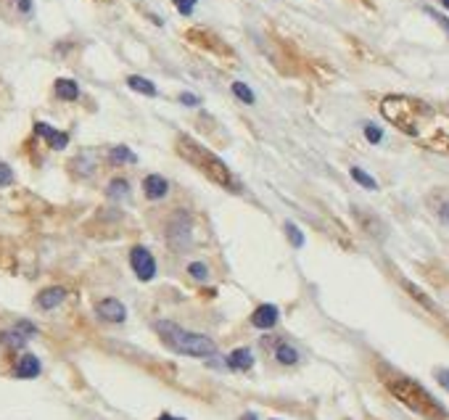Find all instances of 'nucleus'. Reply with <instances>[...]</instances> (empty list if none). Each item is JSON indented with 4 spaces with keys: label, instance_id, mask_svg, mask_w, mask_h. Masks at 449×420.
<instances>
[{
    "label": "nucleus",
    "instance_id": "obj_31",
    "mask_svg": "<svg viewBox=\"0 0 449 420\" xmlns=\"http://www.w3.org/2000/svg\"><path fill=\"white\" fill-rule=\"evenodd\" d=\"M439 217H441V220H444V222H449V201H447V204H444V206H441V209H439Z\"/></svg>",
    "mask_w": 449,
    "mask_h": 420
},
{
    "label": "nucleus",
    "instance_id": "obj_3",
    "mask_svg": "<svg viewBox=\"0 0 449 420\" xmlns=\"http://www.w3.org/2000/svg\"><path fill=\"white\" fill-rule=\"evenodd\" d=\"M380 111L394 127H400L412 138L420 135V119L431 117V106H426L423 100L407 98V95H386L380 103Z\"/></svg>",
    "mask_w": 449,
    "mask_h": 420
},
{
    "label": "nucleus",
    "instance_id": "obj_6",
    "mask_svg": "<svg viewBox=\"0 0 449 420\" xmlns=\"http://www.w3.org/2000/svg\"><path fill=\"white\" fill-rule=\"evenodd\" d=\"M30 336H35V328H32L30 322H19L13 330H3L0 333V344H6L8 349H21Z\"/></svg>",
    "mask_w": 449,
    "mask_h": 420
},
{
    "label": "nucleus",
    "instance_id": "obj_27",
    "mask_svg": "<svg viewBox=\"0 0 449 420\" xmlns=\"http://www.w3.org/2000/svg\"><path fill=\"white\" fill-rule=\"evenodd\" d=\"M436 380H439L441 386L449 391V371L447 368H439V371H436Z\"/></svg>",
    "mask_w": 449,
    "mask_h": 420
},
{
    "label": "nucleus",
    "instance_id": "obj_29",
    "mask_svg": "<svg viewBox=\"0 0 449 420\" xmlns=\"http://www.w3.org/2000/svg\"><path fill=\"white\" fill-rule=\"evenodd\" d=\"M426 13H431V16H433V19H436V21H439V24H441V27H444V30H447L449 32V19H444V16H441V13H436V11H426Z\"/></svg>",
    "mask_w": 449,
    "mask_h": 420
},
{
    "label": "nucleus",
    "instance_id": "obj_28",
    "mask_svg": "<svg viewBox=\"0 0 449 420\" xmlns=\"http://www.w3.org/2000/svg\"><path fill=\"white\" fill-rule=\"evenodd\" d=\"M180 100H182L185 106H199V103H201L199 95H193V93H182V95H180Z\"/></svg>",
    "mask_w": 449,
    "mask_h": 420
},
{
    "label": "nucleus",
    "instance_id": "obj_18",
    "mask_svg": "<svg viewBox=\"0 0 449 420\" xmlns=\"http://www.w3.org/2000/svg\"><path fill=\"white\" fill-rule=\"evenodd\" d=\"M351 180L359 182L362 188H368V190H375V188H378V182L373 180V177H370V175H368L365 170H359V167H351Z\"/></svg>",
    "mask_w": 449,
    "mask_h": 420
},
{
    "label": "nucleus",
    "instance_id": "obj_4",
    "mask_svg": "<svg viewBox=\"0 0 449 420\" xmlns=\"http://www.w3.org/2000/svg\"><path fill=\"white\" fill-rule=\"evenodd\" d=\"M156 330H159V336L164 339V344L170 346L172 351H177V354H188V357H211L217 346H214V341L206 339V336H201V333H190V330L180 328L175 322L170 320H159L156 322Z\"/></svg>",
    "mask_w": 449,
    "mask_h": 420
},
{
    "label": "nucleus",
    "instance_id": "obj_19",
    "mask_svg": "<svg viewBox=\"0 0 449 420\" xmlns=\"http://www.w3.org/2000/svg\"><path fill=\"white\" fill-rule=\"evenodd\" d=\"M106 193H109L111 199H122V196H127V193H130V182L117 177V180L109 182V190H106Z\"/></svg>",
    "mask_w": 449,
    "mask_h": 420
},
{
    "label": "nucleus",
    "instance_id": "obj_17",
    "mask_svg": "<svg viewBox=\"0 0 449 420\" xmlns=\"http://www.w3.org/2000/svg\"><path fill=\"white\" fill-rule=\"evenodd\" d=\"M275 360L280 365H296L299 362V351L293 349V346H288V344H280L278 351H275Z\"/></svg>",
    "mask_w": 449,
    "mask_h": 420
},
{
    "label": "nucleus",
    "instance_id": "obj_12",
    "mask_svg": "<svg viewBox=\"0 0 449 420\" xmlns=\"http://www.w3.org/2000/svg\"><path fill=\"white\" fill-rule=\"evenodd\" d=\"M64 299H66V291L61 288V286H53V288H45L37 293V307H40V310H53V307H59Z\"/></svg>",
    "mask_w": 449,
    "mask_h": 420
},
{
    "label": "nucleus",
    "instance_id": "obj_2",
    "mask_svg": "<svg viewBox=\"0 0 449 420\" xmlns=\"http://www.w3.org/2000/svg\"><path fill=\"white\" fill-rule=\"evenodd\" d=\"M386 389H389L391 394L404 404V407H409V410L423 415V418L447 420V410H444L439 402L433 399V397H431L428 391L423 389L420 383H415V380L402 378V375H394V378L386 380Z\"/></svg>",
    "mask_w": 449,
    "mask_h": 420
},
{
    "label": "nucleus",
    "instance_id": "obj_7",
    "mask_svg": "<svg viewBox=\"0 0 449 420\" xmlns=\"http://www.w3.org/2000/svg\"><path fill=\"white\" fill-rule=\"evenodd\" d=\"M95 312H98L100 320L106 322H124L127 317V310H124V304L119 299H103L95 304Z\"/></svg>",
    "mask_w": 449,
    "mask_h": 420
},
{
    "label": "nucleus",
    "instance_id": "obj_10",
    "mask_svg": "<svg viewBox=\"0 0 449 420\" xmlns=\"http://www.w3.org/2000/svg\"><path fill=\"white\" fill-rule=\"evenodd\" d=\"M13 375H16V378H37V375H40V360H37L35 354H24V357L16 362Z\"/></svg>",
    "mask_w": 449,
    "mask_h": 420
},
{
    "label": "nucleus",
    "instance_id": "obj_21",
    "mask_svg": "<svg viewBox=\"0 0 449 420\" xmlns=\"http://www.w3.org/2000/svg\"><path fill=\"white\" fill-rule=\"evenodd\" d=\"M233 93H235V98L243 100V103H254V93H251L249 85H243V82H235V85H233Z\"/></svg>",
    "mask_w": 449,
    "mask_h": 420
},
{
    "label": "nucleus",
    "instance_id": "obj_16",
    "mask_svg": "<svg viewBox=\"0 0 449 420\" xmlns=\"http://www.w3.org/2000/svg\"><path fill=\"white\" fill-rule=\"evenodd\" d=\"M109 159L114 161V164H135V161H138V156H135V153H132L127 146H117V148H111Z\"/></svg>",
    "mask_w": 449,
    "mask_h": 420
},
{
    "label": "nucleus",
    "instance_id": "obj_11",
    "mask_svg": "<svg viewBox=\"0 0 449 420\" xmlns=\"http://www.w3.org/2000/svg\"><path fill=\"white\" fill-rule=\"evenodd\" d=\"M143 190H146V196H148L151 201H159L167 196L170 185H167V180H164L161 175H148V177L143 180Z\"/></svg>",
    "mask_w": 449,
    "mask_h": 420
},
{
    "label": "nucleus",
    "instance_id": "obj_15",
    "mask_svg": "<svg viewBox=\"0 0 449 420\" xmlns=\"http://www.w3.org/2000/svg\"><path fill=\"white\" fill-rule=\"evenodd\" d=\"M127 85H130L135 93H143V95H148V98H153V95H156V85H153L151 80H146V77L132 74V77H127Z\"/></svg>",
    "mask_w": 449,
    "mask_h": 420
},
{
    "label": "nucleus",
    "instance_id": "obj_20",
    "mask_svg": "<svg viewBox=\"0 0 449 420\" xmlns=\"http://www.w3.org/2000/svg\"><path fill=\"white\" fill-rule=\"evenodd\" d=\"M402 286H404V288H407L409 293H412V296H415V299H418L420 304H423V307H428V310H433V312H436V307H433V301H431L428 296H426V293H423V291L418 288V286H412V283H409V280H404V283H402Z\"/></svg>",
    "mask_w": 449,
    "mask_h": 420
},
{
    "label": "nucleus",
    "instance_id": "obj_24",
    "mask_svg": "<svg viewBox=\"0 0 449 420\" xmlns=\"http://www.w3.org/2000/svg\"><path fill=\"white\" fill-rule=\"evenodd\" d=\"M188 272L193 275L196 280H206V275H209V270H206V264H201V262H193L188 267Z\"/></svg>",
    "mask_w": 449,
    "mask_h": 420
},
{
    "label": "nucleus",
    "instance_id": "obj_30",
    "mask_svg": "<svg viewBox=\"0 0 449 420\" xmlns=\"http://www.w3.org/2000/svg\"><path fill=\"white\" fill-rule=\"evenodd\" d=\"M13 3L19 6L21 13H30V11H32V0H13Z\"/></svg>",
    "mask_w": 449,
    "mask_h": 420
},
{
    "label": "nucleus",
    "instance_id": "obj_25",
    "mask_svg": "<svg viewBox=\"0 0 449 420\" xmlns=\"http://www.w3.org/2000/svg\"><path fill=\"white\" fill-rule=\"evenodd\" d=\"M365 138H368L370 143H380V140H383V132H380V127H375V124H365Z\"/></svg>",
    "mask_w": 449,
    "mask_h": 420
},
{
    "label": "nucleus",
    "instance_id": "obj_9",
    "mask_svg": "<svg viewBox=\"0 0 449 420\" xmlns=\"http://www.w3.org/2000/svg\"><path fill=\"white\" fill-rule=\"evenodd\" d=\"M35 132H37L40 138L48 140L50 148H53V151H64L66 146H69V135H66V132L53 130V127H50V124H45V122H37V124H35Z\"/></svg>",
    "mask_w": 449,
    "mask_h": 420
},
{
    "label": "nucleus",
    "instance_id": "obj_1",
    "mask_svg": "<svg viewBox=\"0 0 449 420\" xmlns=\"http://www.w3.org/2000/svg\"><path fill=\"white\" fill-rule=\"evenodd\" d=\"M177 151L182 159L190 161L196 170L204 172L211 182H217V185H222V188L228 190H240V182L235 180V175L230 172L228 164L217 153H211L209 148H204L201 143H196L193 138H188V135L177 138Z\"/></svg>",
    "mask_w": 449,
    "mask_h": 420
},
{
    "label": "nucleus",
    "instance_id": "obj_14",
    "mask_svg": "<svg viewBox=\"0 0 449 420\" xmlns=\"http://www.w3.org/2000/svg\"><path fill=\"white\" fill-rule=\"evenodd\" d=\"M53 91H56V95H59L61 100H77L80 98V85H77L74 80H56Z\"/></svg>",
    "mask_w": 449,
    "mask_h": 420
},
{
    "label": "nucleus",
    "instance_id": "obj_5",
    "mask_svg": "<svg viewBox=\"0 0 449 420\" xmlns=\"http://www.w3.org/2000/svg\"><path fill=\"white\" fill-rule=\"evenodd\" d=\"M130 264H132V270H135V275H138L143 283L153 280V275H156V259H153V254H151L146 246H132Z\"/></svg>",
    "mask_w": 449,
    "mask_h": 420
},
{
    "label": "nucleus",
    "instance_id": "obj_26",
    "mask_svg": "<svg viewBox=\"0 0 449 420\" xmlns=\"http://www.w3.org/2000/svg\"><path fill=\"white\" fill-rule=\"evenodd\" d=\"M172 3H175V8H177L182 16H188L190 11H193V6H196L199 0H172Z\"/></svg>",
    "mask_w": 449,
    "mask_h": 420
},
{
    "label": "nucleus",
    "instance_id": "obj_32",
    "mask_svg": "<svg viewBox=\"0 0 449 420\" xmlns=\"http://www.w3.org/2000/svg\"><path fill=\"white\" fill-rule=\"evenodd\" d=\"M159 420H182V418H172V415H167V412H164V415H161Z\"/></svg>",
    "mask_w": 449,
    "mask_h": 420
},
{
    "label": "nucleus",
    "instance_id": "obj_8",
    "mask_svg": "<svg viewBox=\"0 0 449 420\" xmlns=\"http://www.w3.org/2000/svg\"><path fill=\"white\" fill-rule=\"evenodd\" d=\"M278 317H280V312L275 304H262V307H257L254 315H251V325L260 330H269V328H275Z\"/></svg>",
    "mask_w": 449,
    "mask_h": 420
},
{
    "label": "nucleus",
    "instance_id": "obj_13",
    "mask_svg": "<svg viewBox=\"0 0 449 420\" xmlns=\"http://www.w3.org/2000/svg\"><path fill=\"white\" fill-rule=\"evenodd\" d=\"M228 365L233 371H249L254 365V354L249 349H233L228 354Z\"/></svg>",
    "mask_w": 449,
    "mask_h": 420
},
{
    "label": "nucleus",
    "instance_id": "obj_33",
    "mask_svg": "<svg viewBox=\"0 0 449 420\" xmlns=\"http://www.w3.org/2000/svg\"><path fill=\"white\" fill-rule=\"evenodd\" d=\"M441 6H444V8H449V0H441Z\"/></svg>",
    "mask_w": 449,
    "mask_h": 420
},
{
    "label": "nucleus",
    "instance_id": "obj_34",
    "mask_svg": "<svg viewBox=\"0 0 449 420\" xmlns=\"http://www.w3.org/2000/svg\"><path fill=\"white\" fill-rule=\"evenodd\" d=\"M243 420H257V418H254V415H246V418H243Z\"/></svg>",
    "mask_w": 449,
    "mask_h": 420
},
{
    "label": "nucleus",
    "instance_id": "obj_23",
    "mask_svg": "<svg viewBox=\"0 0 449 420\" xmlns=\"http://www.w3.org/2000/svg\"><path fill=\"white\" fill-rule=\"evenodd\" d=\"M11 182H13V170L6 161H0V188H8Z\"/></svg>",
    "mask_w": 449,
    "mask_h": 420
},
{
    "label": "nucleus",
    "instance_id": "obj_22",
    "mask_svg": "<svg viewBox=\"0 0 449 420\" xmlns=\"http://www.w3.org/2000/svg\"><path fill=\"white\" fill-rule=\"evenodd\" d=\"M286 233H288V238H291V243L296 246V249H301L304 246V233L293 225V222H286Z\"/></svg>",
    "mask_w": 449,
    "mask_h": 420
}]
</instances>
